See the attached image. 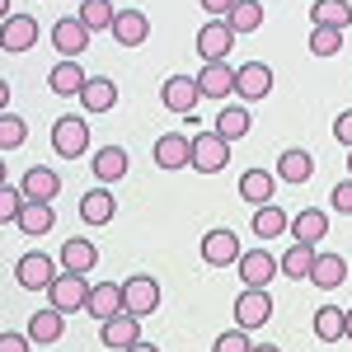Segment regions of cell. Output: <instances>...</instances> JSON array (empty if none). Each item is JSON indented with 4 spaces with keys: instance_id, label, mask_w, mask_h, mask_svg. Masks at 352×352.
Here are the masks:
<instances>
[{
    "instance_id": "obj_6",
    "label": "cell",
    "mask_w": 352,
    "mask_h": 352,
    "mask_svg": "<svg viewBox=\"0 0 352 352\" xmlns=\"http://www.w3.org/2000/svg\"><path fill=\"white\" fill-rule=\"evenodd\" d=\"M14 282H19L24 292H47L56 282V258L52 254H24V258L14 263Z\"/></svg>"
},
{
    "instance_id": "obj_43",
    "label": "cell",
    "mask_w": 352,
    "mask_h": 352,
    "mask_svg": "<svg viewBox=\"0 0 352 352\" xmlns=\"http://www.w3.org/2000/svg\"><path fill=\"white\" fill-rule=\"evenodd\" d=\"M333 136H338V141L352 151V109H343L338 118H333Z\"/></svg>"
},
{
    "instance_id": "obj_24",
    "label": "cell",
    "mask_w": 352,
    "mask_h": 352,
    "mask_svg": "<svg viewBox=\"0 0 352 352\" xmlns=\"http://www.w3.org/2000/svg\"><path fill=\"white\" fill-rule=\"evenodd\" d=\"M89 169H94L99 184H118V179H127V151L122 146H104V151H94Z\"/></svg>"
},
{
    "instance_id": "obj_36",
    "label": "cell",
    "mask_w": 352,
    "mask_h": 352,
    "mask_svg": "<svg viewBox=\"0 0 352 352\" xmlns=\"http://www.w3.org/2000/svg\"><path fill=\"white\" fill-rule=\"evenodd\" d=\"M52 226H56L52 202H28V207H24V217H19V230H24V235H47Z\"/></svg>"
},
{
    "instance_id": "obj_29",
    "label": "cell",
    "mask_w": 352,
    "mask_h": 352,
    "mask_svg": "<svg viewBox=\"0 0 352 352\" xmlns=\"http://www.w3.org/2000/svg\"><path fill=\"white\" fill-rule=\"evenodd\" d=\"M24 333L33 338V343H56V338L66 333V315L47 305V310H38V315H28V329H24Z\"/></svg>"
},
{
    "instance_id": "obj_3",
    "label": "cell",
    "mask_w": 352,
    "mask_h": 352,
    "mask_svg": "<svg viewBox=\"0 0 352 352\" xmlns=\"http://www.w3.org/2000/svg\"><path fill=\"white\" fill-rule=\"evenodd\" d=\"M235 28H230V19H207V24L197 28V56L212 66V61H226L230 56V47H235Z\"/></svg>"
},
{
    "instance_id": "obj_15",
    "label": "cell",
    "mask_w": 352,
    "mask_h": 352,
    "mask_svg": "<svg viewBox=\"0 0 352 352\" xmlns=\"http://www.w3.org/2000/svg\"><path fill=\"white\" fill-rule=\"evenodd\" d=\"M52 47H56V56H61V61H76V56L89 47V28H85L80 19H56Z\"/></svg>"
},
{
    "instance_id": "obj_21",
    "label": "cell",
    "mask_w": 352,
    "mask_h": 352,
    "mask_svg": "<svg viewBox=\"0 0 352 352\" xmlns=\"http://www.w3.org/2000/svg\"><path fill=\"white\" fill-rule=\"evenodd\" d=\"M0 43H5V52H28V47L38 43V19H33V14H10Z\"/></svg>"
},
{
    "instance_id": "obj_35",
    "label": "cell",
    "mask_w": 352,
    "mask_h": 352,
    "mask_svg": "<svg viewBox=\"0 0 352 352\" xmlns=\"http://www.w3.org/2000/svg\"><path fill=\"white\" fill-rule=\"evenodd\" d=\"M76 19H80L89 33H99V28H109V33H113V24H118V10H113L109 0H85Z\"/></svg>"
},
{
    "instance_id": "obj_9",
    "label": "cell",
    "mask_w": 352,
    "mask_h": 352,
    "mask_svg": "<svg viewBox=\"0 0 352 352\" xmlns=\"http://www.w3.org/2000/svg\"><path fill=\"white\" fill-rule=\"evenodd\" d=\"M235 80H240V66H226V61H212V66H202V76H197V89H202V99H230L235 94Z\"/></svg>"
},
{
    "instance_id": "obj_4",
    "label": "cell",
    "mask_w": 352,
    "mask_h": 352,
    "mask_svg": "<svg viewBox=\"0 0 352 352\" xmlns=\"http://www.w3.org/2000/svg\"><path fill=\"white\" fill-rule=\"evenodd\" d=\"M52 151L61 160H80L89 151V122L85 118H56L52 122Z\"/></svg>"
},
{
    "instance_id": "obj_19",
    "label": "cell",
    "mask_w": 352,
    "mask_h": 352,
    "mask_svg": "<svg viewBox=\"0 0 352 352\" xmlns=\"http://www.w3.org/2000/svg\"><path fill=\"white\" fill-rule=\"evenodd\" d=\"M56 263H61V272H85V277H89V268L99 263V249L76 235V240H66L56 249Z\"/></svg>"
},
{
    "instance_id": "obj_42",
    "label": "cell",
    "mask_w": 352,
    "mask_h": 352,
    "mask_svg": "<svg viewBox=\"0 0 352 352\" xmlns=\"http://www.w3.org/2000/svg\"><path fill=\"white\" fill-rule=\"evenodd\" d=\"M329 207L338 212V217H352V179H338L333 192H329Z\"/></svg>"
},
{
    "instance_id": "obj_41",
    "label": "cell",
    "mask_w": 352,
    "mask_h": 352,
    "mask_svg": "<svg viewBox=\"0 0 352 352\" xmlns=\"http://www.w3.org/2000/svg\"><path fill=\"white\" fill-rule=\"evenodd\" d=\"M212 352H254V343H249V329H240V324L226 329V333L217 338V348H212Z\"/></svg>"
},
{
    "instance_id": "obj_48",
    "label": "cell",
    "mask_w": 352,
    "mask_h": 352,
    "mask_svg": "<svg viewBox=\"0 0 352 352\" xmlns=\"http://www.w3.org/2000/svg\"><path fill=\"white\" fill-rule=\"evenodd\" d=\"M348 338H352V310H348Z\"/></svg>"
},
{
    "instance_id": "obj_18",
    "label": "cell",
    "mask_w": 352,
    "mask_h": 352,
    "mask_svg": "<svg viewBox=\"0 0 352 352\" xmlns=\"http://www.w3.org/2000/svg\"><path fill=\"white\" fill-rule=\"evenodd\" d=\"M113 217H118V202H113L109 184H99V188H89L80 197V221L85 226H109Z\"/></svg>"
},
{
    "instance_id": "obj_40",
    "label": "cell",
    "mask_w": 352,
    "mask_h": 352,
    "mask_svg": "<svg viewBox=\"0 0 352 352\" xmlns=\"http://www.w3.org/2000/svg\"><path fill=\"white\" fill-rule=\"evenodd\" d=\"M24 207H28V197L19 192V184H5V188H0V221H14V226H19Z\"/></svg>"
},
{
    "instance_id": "obj_32",
    "label": "cell",
    "mask_w": 352,
    "mask_h": 352,
    "mask_svg": "<svg viewBox=\"0 0 352 352\" xmlns=\"http://www.w3.org/2000/svg\"><path fill=\"white\" fill-rule=\"evenodd\" d=\"M80 104H85V113H109L113 104H118V85H113L109 76H89Z\"/></svg>"
},
{
    "instance_id": "obj_17",
    "label": "cell",
    "mask_w": 352,
    "mask_h": 352,
    "mask_svg": "<svg viewBox=\"0 0 352 352\" xmlns=\"http://www.w3.org/2000/svg\"><path fill=\"white\" fill-rule=\"evenodd\" d=\"M99 324L104 320H113V315H122L127 310V296H122V282H99L94 292H89V305H85Z\"/></svg>"
},
{
    "instance_id": "obj_20",
    "label": "cell",
    "mask_w": 352,
    "mask_h": 352,
    "mask_svg": "<svg viewBox=\"0 0 352 352\" xmlns=\"http://www.w3.org/2000/svg\"><path fill=\"white\" fill-rule=\"evenodd\" d=\"M47 85H52V94H61V99H80L89 76H85V66H76V61H56Z\"/></svg>"
},
{
    "instance_id": "obj_8",
    "label": "cell",
    "mask_w": 352,
    "mask_h": 352,
    "mask_svg": "<svg viewBox=\"0 0 352 352\" xmlns=\"http://www.w3.org/2000/svg\"><path fill=\"white\" fill-rule=\"evenodd\" d=\"M122 296H127V310L146 320V315H155V310H160V282H155V277H146V272H136V277L122 282Z\"/></svg>"
},
{
    "instance_id": "obj_47",
    "label": "cell",
    "mask_w": 352,
    "mask_h": 352,
    "mask_svg": "<svg viewBox=\"0 0 352 352\" xmlns=\"http://www.w3.org/2000/svg\"><path fill=\"white\" fill-rule=\"evenodd\" d=\"M254 352H282V348H272V343H258V348H254Z\"/></svg>"
},
{
    "instance_id": "obj_37",
    "label": "cell",
    "mask_w": 352,
    "mask_h": 352,
    "mask_svg": "<svg viewBox=\"0 0 352 352\" xmlns=\"http://www.w3.org/2000/svg\"><path fill=\"white\" fill-rule=\"evenodd\" d=\"M230 28H235V33H254V28H263V5H258V0H240V5L230 10Z\"/></svg>"
},
{
    "instance_id": "obj_16",
    "label": "cell",
    "mask_w": 352,
    "mask_h": 352,
    "mask_svg": "<svg viewBox=\"0 0 352 352\" xmlns=\"http://www.w3.org/2000/svg\"><path fill=\"white\" fill-rule=\"evenodd\" d=\"M19 192H24L28 202H52L56 192H61V179H56L47 164H33V169L19 174Z\"/></svg>"
},
{
    "instance_id": "obj_22",
    "label": "cell",
    "mask_w": 352,
    "mask_h": 352,
    "mask_svg": "<svg viewBox=\"0 0 352 352\" xmlns=\"http://www.w3.org/2000/svg\"><path fill=\"white\" fill-rule=\"evenodd\" d=\"M113 38H118V47H141V43L151 38V19H146L141 10H118Z\"/></svg>"
},
{
    "instance_id": "obj_28",
    "label": "cell",
    "mask_w": 352,
    "mask_h": 352,
    "mask_svg": "<svg viewBox=\"0 0 352 352\" xmlns=\"http://www.w3.org/2000/svg\"><path fill=\"white\" fill-rule=\"evenodd\" d=\"M310 282H315L320 292H338V287L348 282V263H343V254H320V258H315V272H310Z\"/></svg>"
},
{
    "instance_id": "obj_46",
    "label": "cell",
    "mask_w": 352,
    "mask_h": 352,
    "mask_svg": "<svg viewBox=\"0 0 352 352\" xmlns=\"http://www.w3.org/2000/svg\"><path fill=\"white\" fill-rule=\"evenodd\" d=\"M127 352H160V348H155V343H146V338H141V343H132V348H127Z\"/></svg>"
},
{
    "instance_id": "obj_5",
    "label": "cell",
    "mask_w": 352,
    "mask_h": 352,
    "mask_svg": "<svg viewBox=\"0 0 352 352\" xmlns=\"http://www.w3.org/2000/svg\"><path fill=\"white\" fill-rule=\"evenodd\" d=\"M240 282L244 287H258V292H268V282L282 272V258L277 254H268V249H249V254H240Z\"/></svg>"
},
{
    "instance_id": "obj_44",
    "label": "cell",
    "mask_w": 352,
    "mask_h": 352,
    "mask_svg": "<svg viewBox=\"0 0 352 352\" xmlns=\"http://www.w3.org/2000/svg\"><path fill=\"white\" fill-rule=\"evenodd\" d=\"M28 343H33V338H28V333H14V329L0 333V352H28Z\"/></svg>"
},
{
    "instance_id": "obj_38",
    "label": "cell",
    "mask_w": 352,
    "mask_h": 352,
    "mask_svg": "<svg viewBox=\"0 0 352 352\" xmlns=\"http://www.w3.org/2000/svg\"><path fill=\"white\" fill-rule=\"evenodd\" d=\"M24 136H28V122L5 109V113H0V151H19V146H24Z\"/></svg>"
},
{
    "instance_id": "obj_26",
    "label": "cell",
    "mask_w": 352,
    "mask_h": 352,
    "mask_svg": "<svg viewBox=\"0 0 352 352\" xmlns=\"http://www.w3.org/2000/svg\"><path fill=\"white\" fill-rule=\"evenodd\" d=\"M282 258V277H292V282H305L310 272H315V244H300V240H292V249L287 254H277Z\"/></svg>"
},
{
    "instance_id": "obj_33",
    "label": "cell",
    "mask_w": 352,
    "mask_h": 352,
    "mask_svg": "<svg viewBox=\"0 0 352 352\" xmlns=\"http://www.w3.org/2000/svg\"><path fill=\"white\" fill-rule=\"evenodd\" d=\"M249 127H254V113H249V104H226V109L217 113V132L226 136V141H240Z\"/></svg>"
},
{
    "instance_id": "obj_11",
    "label": "cell",
    "mask_w": 352,
    "mask_h": 352,
    "mask_svg": "<svg viewBox=\"0 0 352 352\" xmlns=\"http://www.w3.org/2000/svg\"><path fill=\"white\" fill-rule=\"evenodd\" d=\"M272 320V296L258 292V287H244L240 300H235V324L240 329H263Z\"/></svg>"
},
{
    "instance_id": "obj_27",
    "label": "cell",
    "mask_w": 352,
    "mask_h": 352,
    "mask_svg": "<svg viewBox=\"0 0 352 352\" xmlns=\"http://www.w3.org/2000/svg\"><path fill=\"white\" fill-rule=\"evenodd\" d=\"M324 235H329V217L320 212V207H305V212H296V217H292V240L320 244Z\"/></svg>"
},
{
    "instance_id": "obj_7",
    "label": "cell",
    "mask_w": 352,
    "mask_h": 352,
    "mask_svg": "<svg viewBox=\"0 0 352 352\" xmlns=\"http://www.w3.org/2000/svg\"><path fill=\"white\" fill-rule=\"evenodd\" d=\"M235 94L240 104H258L272 94V66L268 61H244L240 66V80H235Z\"/></svg>"
},
{
    "instance_id": "obj_31",
    "label": "cell",
    "mask_w": 352,
    "mask_h": 352,
    "mask_svg": "<svg viewBox=\"0 0 352 352\" xmlns=\"http://www.w3.org/2000/svg\"><path fill=\"white\" fill-rule=\"evenodd\" d=\"M310 24L315 28H348L352 5L348 0H315V5H310Z\"/></svg>"
},
{
    "instance_id": "obj_39",
    "label": "cell",
    "mask_w": 352,
    "mask_h": 352,
    "mask_svg": "<svg viewBox=\"0 0 352 352\" xmlns=\"http://www.w3.org/2000/svg\"><path fill=\"white\" fill-rule=\"evenodd\" d=\"M310 52L315 56H338L343 52V28H310Z\"/></svg>"
},
{
    "instance_id": "obj_12",
    "label": "cell",
    "mask_w": 352,
    "mask_h": 352,
    "mask_svg": "<svg viewBox=\"0 0 352 352\" xmlns=\"http://www.w3.org/2000/svg\"><path fill=\"white\" fill-rule=\"evenodd\" d=\"M99 338H104V348L127 352L132 343H141V315H132V310H122V315H113V320H104V324H99Z\"/></svg>"
},
{
    "instance_id": "obj_13",
    "label": "cell",
    "mask_w": 352,
    "mask_h": 352,
    "mask_svg": "<svg viewBox=\"0 0 352 352\" xmlns=\"http://www.w3.org/2000/svg\"><path fill=\"white\" fill-rule=\"evenodd\" d=\"M155 164H160V169H169V174L188 169V164H192V136H184V132H164L160 141H155Z\"/></svg>"
},
{
    "instance_id": "obj_49",
    "label": "cell",
    "mask_w": 352,
    "mask_h": 352,
    "mask_svg": "<svg viewBox=\"0 0 352 352\" xmlns=\"http://www.w3.org/2000/svg\"><path fill=\"white\" fill-rule=\"evenodd\" d=\"M348 179H352V151H348Z\"/></svg>"
},
{
    "instance_id": "obj_23",
    "label": "cell",
    "mask_w": 352,
    "mask_h": 352,
    "mask_svg": "<svg viewBox=\"0 0 352 352\" xmlns=\"http://www.w3.org/2000/svg\"><path fill=\"white\" fill-rule=\"evenodd\" d=\"M282 179L277 174H268V169H244V179H240V197L249 202V207H268L272 202V188H277Z\"/></svg>"
},
{
    "instance_id": "obj_25",
    "label": "cell",
    "mask_w": 352,
    "mask_h": 352,
    "mask_svg": "<svg viewBox=\"0 0 352 352\" xmlns=\"http://www.w3.org/2000/svg\"><path fill=\"white\" fill-rule=\"evenodd\" d=\"M310 174H315L310 151L292 146V151H282V155H277V179H282V184H310Z\"/></svg>"
},
{
    "instance_id": "obj_1",
    "label": "cell",
    "mask_w": 352,
    "mask_h": 352,
    "mask_svg": "<svg viewBox=\"0 0 352 352\" xmlns=\"http://www.w3.org/2000/svg\"><path fill=\"white\" fill-rule=\"evenodd\" d=\"M89 282H85V272H56V282L47 287V300H52V310H61V315H76V310H85L89 305Z\"/></svg>"
},
{
    "instance_id": "obj_14",
    "label": "cell",
    "mask_w": 352,
    "mask_h": 352,
    "mask_svg": "<svg viewBox=\"0 0 352 352\" xmlns=\"http://www.w3.org/2000/svg\"><path fill=\"white\" fill-rule=\"evenodd\" d=\"M160 104L169 113H192L202 104V89H197V80H188V76H169V80L160 85Z\"/></svg>"
},
{
    "instance_id": "obj_45",
    "label": "cell",
    "mask_w": 352,
    "mask_h": 352,
    "mask_svg": "<svg viewBox=\"0 0 352 352\" xmlns=\"http://www.w3.org/2000/svg\"><path fill=\"white\" fill-rule=\"evenodd\" d=\"M240 0H202V10L212 14V19H230V10H235Z\"/></svg>"
},
{
    "instance_id": "obj_50",
    "label": "cell",
    "mask_w": 352,
    "mask_h": 352,
    "mask_svg": "<svg viewBox=\"0 0 352 352\" xmlns=\"http://www.w3.org/2000/svg\"><path fill=\"white\" fill-rule=\"evenodd\" d=\"M80 5H85V0H80Z\"/></svg>"
},
{
    "instance_id": "obj_30",
    "label": "cell",
    "mask_w": 352,
    "mask_h": 352,
    "mask_svg": "<svg viewBox=\"0 0 352 352\" xmlns=\"http://www.w3.org/2000/svg\"><path fill=\"white\" fill-rule=\"evenodd\" d=\"M254 235H258V240H277V235H287V230H292V212H282V207H254Z\"/></svg>"
},
{
    "instance_id": "obj_2",
    "label": "cell",
    "mask_w": 352,
    "mask_h": 352,
    "mask_svg": "<svg viewBox=\"0 0 352 352\" xmlns=\"http://www.w3.org/2000/svg\"><path fill=\"white\" fill-rule=\"evenodd\" d=\"M226 164H230V141H226L217 127L192 136V169H197V174H221Z\"/></svg>"
},
{
    "instance_id": "obj_34",
    "label": "cell",
    "mask_w": 352,
    "mask_h": 352,
    "mask_svg": "<svg viewBox=\"0 0 352 352\" xmlns=\"http://www.w3.org/2000/svg\"><path fill=\"white\" fill-rule=\"evenodd\" d=\"M315 338H324V343L348 338V310H338V305H320V310H315Z\"/></svg>"
},
{
    "instance_id": "obj_10",
    "label": "cell",
    "mask_w": 352,
    "mask_h": 352,
    "mask_svg": "<svg viewBox=\"0 0 352 352\" xmlns=\"http://www.w3.org/2000/svg\"><path fill=\"white\" fill-rule=\"evenodd\" d=\"M240 254H244L240 235H235V230H226V226L202 235V258H207L212 268H230V263H240Z\"/></svg>"
}]
</instances>
